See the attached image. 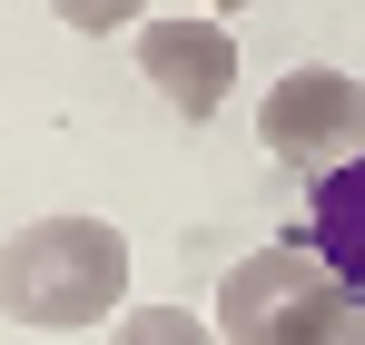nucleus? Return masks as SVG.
<instances>
[{"mask_svg": "<svg viewBox=\"0 0 365 345\" xmlns=\"http://www.w3.org/2000/svg\"><path fill=\"white\" fill-rule=\"evenodd\" d=\"M207 326H217V345H365V306L326 277V257L306 237H287L217 277Z\"/></svg>", "mask_w": 365, "mask_h": 345, "instance_id": "obj_2", "label": "nucleus"}, {"mask_svg": "<svg viewBox=\"0 0 365 345\" xmlns=\"http://www.w3.org/2000/svg\"><path fill=\"white\" fill-rule=\"evenodd\" d=\"M138 79H148L187 128L217 118V109H227V89H237V40H227V20H217V10L138 20Z\"/></svg>", "mask_w": 365, "mask_h": 345, "instance_id": "obj_4", "label": "nucleus"}, {"mask_svg": "<svg viewBox=\"0 0 365 345\" xmlns=\"http://www.w3.org/2000/svg\"><path fill=\"white\" fill-rule=\"evenodd\" d=\"M257 138H267V158L287 177H326L336 158L365 148V79L356 69H326V59L287 69V79L257 99Z\"/></svg>", "mask_w": 365, "mask_h": 345, "instance_id": "obj_3", "label": "nucleus"}, {"mask_svg": "<svg viewBox=\"0 0 365 345\" xmlns=\"http://www.w3.org/2000/svg\"><path fill=\"white\" fill-rule=\"evenodd\" d=\"M50 10H60L79 40H109V30H138L148 20V0H50Z\"/></svg>", "mask_w": 365, "mask_h": 345, "instance_id": "obj_7", "label": "nucleus"}, {"mask_svg": "<svg viewBox=\"0 0 365 345\" xmlns=\"http://www.w3.org/2000/svg\"><path fill=\"white\" fill-rule=\"evenodd\" d=\"M109 345H217V326L187 316V306H119L109 316Z\"/></svg>", "mask_w": 365, "mask_h": 345, "instance_id": "obj_6", "label": "nucleus"}, {"mask_svg": "<svg viewBox=\"0 0 365 345\" xmlns=\"http://www.w3.org/2000/svg\"><path fill=\"white\" fill-rule=\"evenodd\" d=\"M128 306V237L109 217H30L0 247V316L10 326H40V336H79V326H109Z\"/></svg>", "mask_w": 365, "mask_h": 345, "instance_id": "obj_1", "label": "nucleus"}, {"mask_svg": "<svg viewBox=\"0 0 365 345\" xmlns=\"http://www.w3.org/2000/svg\"><path fill=\"white\" fill-rule=\"evenodd\" d=\"M197 10H217V20H227V10H257V0H197Z\"/></svg>", "mask_w": 365, "mask_h": 345, "instance_id": "obj_8", "label": "nucleus"}, {"mask_svg": "<svg viewBox=\"0 0 365 345\" xmlns=\"http://www.w3.org/2000/svg\"><path fill=\"white\" fill-rule=\"evenodd\" d=\"M306 247H316L326 277L365 306V148L336 158L326 177H306Z\"/></svg>", "mask_w": 365, "mask_h": 345, "instance_id": "obj_5", "label": "nucleus"}]
</instances>
